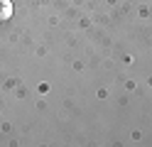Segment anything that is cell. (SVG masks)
I'll list each match as a JSON object with an SVG mask.
<instances>
[{
    "label": "cell",
    "instance_id": "obj_1",
    "mask_svg": "<svg viewBox=\"0 0 152 147\" xmlns=\"http://www.w3.org/2000/svg\"><path fill=\"white\" fill-rule=\"evenodd\" d=\"M12 3L10 0H0V22H7V20L12 17Z\"/></svg>",
    "mask_w": 152,
    "mask_h": 147
}]
</instances>
